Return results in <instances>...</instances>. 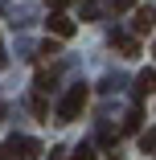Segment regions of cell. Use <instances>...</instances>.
<instances>
[{
  "label": "cell",
  "mask_w": 156,
  "mask_h": 160,
  "mask_svg": "<svg viewBox=\"0 0 156 160\" xmlns=\"http://www.w3.org/2000/svg\"><path fill=\"white\" fill-rule=\"evenodd\" d=\"M86 99H90V86H86V82L70 86V90H66V99L58 103V123H70V119H78V115H82V107H86Z\"/></svg>",
  "instance_id": "obj_1"
},
{
  "label": "cell",
  "mask_w": 156,
  "mask_h": 160,
  "mask_svg": "<svg viewBox=\"0 0 156 160\" xmlns=\"http://www.w3.org/2000/svg\"><path fill=\"white\" fill-rule=\"evenodd\" d=\"M0 152H4V160H33V156H41L45 148H41L33 136H13V140L0 148Z\"/></svg>",
  "instance_id": "obj_2"
},
{
  "label": "cell",
  "mask_w": 156,
  "mask_h": 160,
  "mask_svg": "<svg viewBox=\"0 0 156 160\" xmlns=\"http://www.w3.org/2000/svg\"><path fill=\"white\" fill-rule=\"evenodd\" d=\"M45 25H49V33H53V37H62V41L74 37V21L62 12V8H58V12H49V21H45Z\"/></svg>",
  "instance_id": "obj_3"
},
{
  "label": "cell",
  "mask_w": 156,
  "mask_h": 160,
  "mask_svg": "<svg viewBox=\"0 0 156 160\" xmlns=\"http://www.w3.org/2000/svg\"><path fill=\"white\" fill-rule=\"evenodd\" d=\"M152 17H156L152 4L148 8H136V33H152Z\"/></svg>",
  "instance_id": "obj_4"
},
{
  "label": "cell",
  "mask_w": 156,
  "mask_h": 160,
  "mask_svg": "<svg viewBox=\"0 0 156 160\" xmlns=\"http://www.w3.org/2000/svg\"><path fill=\"white\" fill-rule=\"evenodd\" d=\"M152 86H156V74H152V66L136 78V94H140V99H144V94H152Z\"/></svg>",
  "instance_id": "obj_5"
},
{
  "label": "cell",
  "mask_w": 156,
  "mask_h": 160,
  "mask_svg": "<svg viewBox=\"0 0 156 160\" xmlns=\"http://www.w3.org/2000/svg\"><path fill=\"white\" fill-rule=\"evenodd\" d=\"M111 45H119L128 58H132V53H140V41H136V37H119V33H115V37H111Z\"/></svg>",
  "instance_id": "obj_6"
},
{
  "label": "cell",
  "mask_w": 156,
  "mask_h": 160,
  "mask_svg": "<svg viewBox=\"0 0 156 160\" xmlns=\"http://www.w3.org/2000/svg\"><path fill=\"white\" fill-rule=\"evenodd\" d=\"M140 152H144V156L156 152V136H152V127H148V132H140Z\"/></svg>",
  "instance_id": "obj_7"
},
{
  "label": "cell",
  "mask_w": 156,
  "mask_h": 160,
  "mask_svg": "<svg viewBox=\"0 0 156 160\" xmlns=\"http://www.w3.org/2000/svg\"><path fill=\"white\" fill-rule=\"evenodd\" d=\"M107 8L111 12H128V8H136V0H107Z\"/></svg>",
  "instance_id": "obj_8"
},
{
  "label": "cell",
  "mask_w": 156,
  "mask_h": 160,
  "mask_svg": "<svg viewBox=\"0 0 156 160\" xmlns=\"http://www.w3.org/2000/svg\"><path fill=\"white\" fill-rule=\"evenodd\" d=\"M82 17H86V21L99 17V4H95V0H82Z\"/></svg>",
  "instance_id": "obj_9"
},
{
  "label": "cell",
  "mask_w": 156,
  "mask_h": 160,
  "mask_svg": "<svg viewBox=\"0 0 156 160\" xmlns=\"http://www.w3.org/2000/svg\"><path fill=\"white\" fill-rule=\"evenodd\" d=\"M49 86H53V74H37V94H45Z\"/></svg>",
  "instance_id": "obj_10"
},
{
  "label": "cell",
  "mask_w": 156,
  "mask_h": 160,
  "mask_svg": "<svg viewBox=\"0 0 156 160\" xmlns=\"http://www.w3.org/2000/svg\"><path fill=\"white\" fill-rule=\"evenodd\" d=\"M123 132H140V115H128V119H123Z\"/></svg>",
  "instance_id": "obj_11"
},
{
  "label": "cell",
  "mask_w": 156,
  "mask_h": 160,
  "mask_svg": "<svg viewBox=\"0 0 156 160\" xmlns=\"http://www.w3.org/2000/svg\"><path fill=\"white\" fill-rule=\"evenodd\" d=\"M74 160H95V148H86V144H82V148L74 152Z\"/></svg>",
  "instance_id": "obj_12"
},
{
  "label": "cell",
  "mask_w": 156,
  "mask_h": 160,
  "mask_svg": "<svg viewBox=\"0 0 156 160\" xmlns=\"http://www.w3.org/2000/svg\"><path fill=\"white\" fill-rule=\"evenodd\" d=\"M49 4H53V12H58V8H66V4H74V0H49Z\"/></svg>",
  "instance_id": "obj_13"
},
{
  "label": "cell",
  "mask_w": 156,
  "mask_h": 160,
  "mask_svg": "<svg viewBox=\"0 0 156 160\" xmlns=\"http://www.w3.org/2000/svg\"><path fill=\"white\" fill-rule=\"evenodd\" d=\"M0 66H4V41H0Z\"/></svg>",
  "instance_id": "obj_14"
},
{
  "label": "cell",
  "mask_w": 156,
  "mask_h": 160,
  "mask_svg": "<svg viewBox=\"0 0 156 160\" xmlns=\"http://www.w3.org/2000/svg\"><path fill=\"white\" fill-rule=\"evenodd\" d=\"M0 115H4V103H0Z\"/></svg>",
  "instance_id": "obj_15"
},
{
  "label": "cell",
  "mask_w": 156,
  "mask_h": 160,
  "mask_svg": "<svg viewBox=\"0 0 156 160\" xmlns=\"http://www.w3.org/2000/svg\"><path fill=\"white\" fill-rule=\"evenodd\" d=\"M0 160H4V152H0Z\"/></svg>",
  "instance_id": "obj_16"
}]
</instances>
